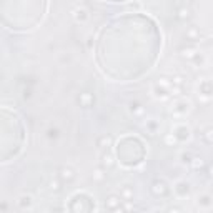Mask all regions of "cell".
Returning <instances> with one entry per match:
<instances>
[{
  "instance_id": "6da1fadb",
  "label": "cell",
  "mask_w": 213,
  "mask_h": 213,
  "mask_svg": "<svg viewBox=\"0 0 213 213\" xmlns=\"http://www.w3.org/2000/svg\"><path fill=\"white\" fill-rule=\"evenodd\" d=\"M122 202H123L122 197H118V195H110V197L107 198V208H108V210H118Z\"/></svg>"
},
{
  "instance_id": "7a4b0ae2",
  "label": "cell",
  "mask_w": 213,
  "mask_h": 213,
  "mask_svg": "<svg viewBox=\"0 0 213 213\" xmlns=\"http://www.w3.org/2000/svg\"><path fill=\"white\" fill-rule=\"evenodd\" d=\"M73 178H75V172L72 168H68V166L60 168V180L62 182H72Z\"/></svg>"
},
{
  "instance_id": "3957f363",
  "label": "cell",
  "mask_w": 213,
  "mask_h": 213,
  "mask_svg": "<svg viewBox=\"0 0 213 213\" xmlns=\"http://www.w3.org/2000/svg\"><path fill=\"white\" fill-rule=\"evenodd\" d=\"M102 163H103V166H107V168H112V166L115 165V162H113V157H112L110 153H103Z\"/></svg>"
},
{
  "instance_id": "277c9868",
  "label": "cell",
  "mask_w": 213,
  "mask_h": 213,
  "mask_svg": "<svg viewBox=\"0 0 213 213\" xmlns=\"http://www.w3.org/2000/svg\"><path fill=\"white\" fill-rule=\"evenodd\" d=\"M120 197L123 198V202H128L130 198L133 197V191H132V188H130V187H125V188L122 190V193H120Z\"/></svg>"
},
{
  "instance_id": "5b68a950",
  "label": "cell",
  "mask_w": 213,
  "mask_h": 213,
  "mask_svg": "<svg viewBox=\"0 0 213 213\" xmlns=\"http://www.w3.org/2000/svg\"><path fill=\"white\" fill-rule=\"evenodd\" d=\"M110 143H112V138H110V137H102V138H98V143H97V145H98L100 148H107Z\"/></svg>"
},
{
  "instance_id": "8992f818",
  "label": "cell",
  "mask_w": 213,
  "mask_h": 213,
  "mask_svg": "<svg viewBox=\"0 0 213 213\" xmlns=\"http://www.w3.org/2000/svg\"><path fill=\"white\" fill-rule=\"evenodd\" d=\"M103 178H105V173H103L102 168H97V170H93V180H95V182H102Z\"/></svg>"
},
{
  "instance_id": "52a82bcc",
  "label": "cell",
  "mask_w": 213,
  "mask_h": 213,
  "mask_svg": "<svg viewBox=\"0 0 213 213\" xmlns=\"http://www.w3.org/2000/svg\"><path fill=\"white\" fill-rule=\"evenodd\" d=\"M60 185H62L60 180H52V182H50V190H52V191H60V190H62Z\"/></svg>"
},
{
  "instance_id": "ba28073f",
  "label": "cell",
  "mask_w": 213,
  "mask_h": 213,
  "mask_svg": "<svg viewBox=\"0 0 213 213\" xmlns=\"http://www.w3.org/2000/svg\"><path fill=\"white\" fill-rule=\"evenodd\" d=\"M187 37H188V39H195V37H198V30L195 28V27H191V28L187 32Z\"/></svg>"
},
{
  "instance_id": "9c48e42d",
  "label": "cell",
  "mask_w": 213,
  "mask_h": 213,
  "mask_svg": "<svg viewBox=\"0 0 213 213\" xmlns=\"http://www.w3.org/2000/svg\"><path fill=\"white\" fill-rule=\"evenodd\" d=\"M210 172H212V175H213V166H212V168H210Z\"/></svg>"
}]
</instances>
